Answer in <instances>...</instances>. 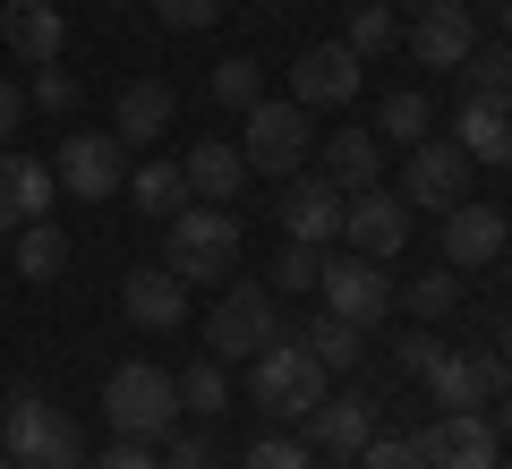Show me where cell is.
Masks as SVG:
<instances>
[{
  "instance_id": "d6986e66",
  "label": "cell",
  "mask_w": 512,
  "mask_h": 469,
  "mask_svg": "<svg viewBox=\"0 0 512 469\" xmlns=\"http://www.w3.org/2000/svg\"><path fill=\"white\" fill-rule=\"evenodd\" d=\"M316 171H325L342 197L384 188V137H376V128H333V137H316Z\"/></svg>"
},
{
  "instance_id": "2e32d148",
  "label": "cell",
  "mask_w": 512,
  "mask_h": 469,
  "mask_svg": "<svg viewBox=\"0 0 512 469\" xmlns=\"http://www.w3.org/2000/svg\"><path fill=\"white\" fill-rule=\"evenodd\" d=\"M495 444H504V435L487 427V410H444L436 427L419 435V461L427 469H495Z\"/></svg>"
},
{
  "instance_id": "5b68a950",
  "label": "cell",
  "mask_w": 512,
  "mask_h": 469,
  "mask_svg": "<svg viewBox=\"0 0 512 469\" xmlns=\"http://www.w3.org/2000/svg\"><path fill=\"white\" fill-rule=\"evenodd\" d=\"M239 154H248V171H265V180H291V171H308V154H316V120H308V103H291V94H265V103L248 111V137H239Z\"/></svg>"
},
{
  "instance_id": "7c38bea8",
  "label": "cell",
  "mask_w": 512,
  "mask_h": 469,
  "mask_svg": "<svg viewBox=\"0 0 512 469\" xmlns=\"http://www.w3.org/2000/svg\"><path fill=\"white\" fill-rule=\"evenodd\" d=\"M359 77H367V60L350 52V43H308V52L291 60V103L342 111V103H359Z\"/></svg>"
},
{
  "instance_id": "ffe728a7",
  "label": "cell",
  "mask_w": 512,
  "mask_h": 469,
  "mask_svg": "<svg viewBox=\"0 0 512 469\" xmlns=\"http://www.w3.org/2000/svg\"><path fill=\"white\" fill-rule=\"evenodd\" d=\"M504 231H512V222L495 214V205H470V197H461L453 214H444V265H453V273L495 265V256H504Z\"/></svg>"
},
{
  "instance_id": "74e56055",
  "label": "cell",
  "mask_w": 512,
  "mask_h": 469,
  "mask_svg": "<svg viewBox=\"0 0 512 469\" xmlns=\"http://www.w3.org/2000/svg\"><path fill=\"white\" fill-rule=\"evenodd\" d=\"M154 18H163L171 35H205V26L222 18V0H154Z\"/></svg>"
},
{
  "instance_id": "f6af8a7d",
  "label": "cell",
  "mask_w": 512,
  "mask_h": 469,
  "mask_svg": "<svg viewBox=\"0 0 512 469\" xmlns=\"http://www.w3.org/2000/svg\"><path fill=\"white\" fill-rule=\"evenodd\" d=\"M0 256H9V222H0Z\"/></svg>"
},
{
  "instance_id": "277c9868",
  "label": "cell",
  "mask_w": 512,
  "mask_h": 469,
  "mask_svg": "<svg viewBox=\"0 0 512 469\" xmlns=\"http://www.w3.org/2000/svg\"><path fill=\"white\" fill-rule=\"evenodd\" d=\"M248 401H256L265 418H291V427L325 401V367L308 359L299 333H282V342H265V350L248 359Z\"/></svg>"
},
{
  "instance_id": "484cf974",
  "label": "cell",
  "mask_w": 512,
  "mask_h": 469,
  "mask_svg": "<svg viewBox=\"0 0 512 469\" xmlns=\"http://www.w3.org/2000/svg\"><path fill=\"white\" fill-rule=\"evenodd\" d=\"M299 342H308V359L325 367V376H342V367H359V350H367V333L350 325V316H333V307H316L308 325H299Z\"/></svg>"
},
{
  "instance_id": "f35d334b",
  "label": "cell",
  "mask_w": 512,
  "mask_h": 469,
  "mask_svg": "<svg viewBox=\"0 0 512 469\" xmlns=\"http://www.w3.org/2000/svg\"><path fill=\"white\" fill-rule=\"evenodd\" d=\"M26 103H35V111H60V120H69V111H77V77L52 60V69H35V94H26Z\"/></svg>"
},
{
  "instance_id": "7a4b0ae2",
  "label": "cell",
  "mask_w": 512,
  "mask_h": 469,
  "mask_svg": "<svg viewBox=\"0 0 512 469\" xmlns=\"http://www.w3.org/2000/svg\"><path fill=\"white\" fill-rule=\"evenodd\" d=\"M0 452L18 469H77L86 461V435L60 410L52 393H9V418H0Z\"/></svg>"
},
{
  "instance_id": "8fae6325",
  "label": "cell",
  "mask_w": 512,
  "mask_h": 469,
  "mask_svg": "<svg viewBox=\"0 0 512 469\" xmlns=\"http://www.w3.org/2000/svg\"><path fill=\"white\" fill-rule=\"evenodd\" d=\"M402 43H410V60H419V69H461V60L478 52V18H470V0H427V9H410Z\"/></svg>"
},
{
  "instance_id": "1f68e13d",
  "label": "cell",
  "mask_w": 512,
  "mask_h": 469,
  "mask_svg": "<svg viewBox=\"0 0 512 469\" xmlns=\"http://www.w3.org/2000/svg\"><path fill=\"white\" fill-rule=\"evenodd\" d=\"M205 94H214V103H222V111H239V120H248V111H256V103H265V69H256V60H248V52H231V60H222V69H214V77H205Z\"/></svg>"
},
{
  "instance_id": "ee69618b",
  "label": "cell",
  "mask_w": 512,
  "mask_h": 469,
  "mask_svg": "<svg viewBox=\"0 0 512 469\" xmlns=\"http://www.w3.org/2000/svg\"><path fill=\"white\" fill-rule=\"evenodd\" d=\"M393 9H427V0H393Z\"/></svg>"
},
{
  "instance_id": "52a82bcc",
  "label": "cell",
  "mask_w": 512,
  "mask_h": 469,
  "mask_svg": "<svg viewBox=\"0 0 512 469\" xmlns=\"http://www.w3.org/2000/svg\"><path fill=\"white\" fill-rule=\"evenodd\" d=\"M52 180H60V197L103 205V197H120V188H128V145L111 137V128H77V137H60Z\"/></svg>"
},
{
  "instance_id": "44dd1931",
  "label": "cell",
  "mask_w": 512,
  "mask_h": 469,
  "mask_svg": "<svg viewBox=\"0 0 512 469\" xmlns=\"http://www.w3.org/2000/svg\"><path fill=\"white\" fill-rule=\"evenodd\" d=\"M171 120H180V94H171L163 77H128L120 111H111V137L120 145H154V137H171Z\"/></svg>"
},
{
  "instance_id": "d4e9b609",
  "label": "cell",
  "mask_w": 512,
  "mask_h": 469,
  "mask_svg": "<svg viewBox=\"0 0 512 469\" xmlns=\"http://www.w3.org/2000/svg\"><path fill=\"white\" fill-rule=\"evenodd\" d=\"M9 265H18V282H60V273H69V231H60L52 214H43V222H18Z\"/></svg>"
},
{
  "instance_id": "5bb4252c",
  "label": "cell",
  "mask_w": 512,
  "mask_h": 469,
  "mask_svg": "<svg viewBox=\"0 0 512 469\" xmlns=\"http://www.w3.org/2000/svg\"><path fill=\"white\" fill-rule=\"evenodd\" d=\"M342 188L325 180V171H291L282 180V239H308V248H333L342 239Z\"/></svg>"
},
{
  "instance_id": "603a6c76",
  "label": "cell",
  "mask_w": 512,
  "mask_h": 469,
  "mask_svg": "<svg viewBox=\"0 0 512 469\" xmlns=\"http://www.w3.org/2000/svg\"><path fill=\"white\" fill-rule=\"evenodd\" d=\"M180 171H188V197H197V205H231L239 180H248V154H239L231 137H197L180 154Z\"/></svg>"
},
{
  "instance_id": "7bdbcfd3",
  "label": "cell",
  "mask_w": 512,
  "mask_h": 469,
  "mask_svg": "<svg viewBox=\"0 0 512 469\" xmlns=\"http://www.w3.org/2000/svg\"><path fill=\"white\" fill-rule=\"evenodd\" d=\"M495 265H504V282H512V231H504V256H495Z\"/></svg>"
},
{
  "instance_id": "836d02e7",
  "label": "cell",
  "mask_w": 512,
  "mask_h": 469,
  "mask_svg": "<svg viewBox=\"0 0 512 469\" xmlns=\"http://www.w3.org/2000/svg\"><path fill=\"white\" fill-rule=\"evenodd\" d=\"M350 469H427V461H419V435H384V427H376Z\"/></svg>"
},
{
  "instance_id": "83f0119b",
  "label": "cell",
  "mask_w": 512,
  "mask_h": 469,
  "mask_svg": "<svg viewBox=\"0 0 512 469\" xmlns=\"http://www.w3.org/2000/svg\"><path fill=\"white\" fill-rule=\"evenodd\" d=\"M222 410H231V367H222L214 350H205V359H197V367L180 376V418H197V427H214Z\"/></svg>"
},
{
  "instance_id": "30bf717a",
  "label": "cell",
  "mask_w": 512,
  "mask_h": 469,
  "mask_svg": "<svg viewBox=\"0 0 512 469\" xmlns=\"http://www.w3.org/2000/svg\"><path fill=\"white\" fill-rule=\"evenodd\" d=\"M504 384H512V359L495 342L444 350V359L427 367V401H436V410H487V401H504Z\"/></svg>"
},
{
  "instance_id": "6da1fadb",
  "label": "cell",
  "mask_w": 512,
  "mask_h": 469,
  "mask_svg": "<svg viewBox=\"0 0 512 469\" xmlns=\"http://www.w3.org/2000/svg\"><path fill=\"white\" fill-rule=\"evenodd\" d=\"M103 418H111V435H120V444H163V435L180 427V376H163L154 359L111 367V384H103Z\"/></svg>"
},
{
  "instance_id": "ab89813d",
  "label": "cell",
  "mask_w": 512,
  "mask_h": 469,
  "mask_svg": "<svg viewBox=\"0 0 512 469\" xmlns=\"http://www.w3.org/2000/svg\"><path fill=\"white\" fill-rule=\"evenodd\" d=\"M393 359H402V376H427V367L444 359V342H427V325H419V333H402V342H393Z\"/></svg>"
},
{
  "instance_id": "f1b7e54d",
  "label": "cell",
  "mask_w": 512,
  "mask_h": 469,
  "mask_svg": "<svg viewBox=\"0 0 512 469\" xmlns=\"http://www.w3.org/2000/svg\"><path fill=\"white\" fill-rule=\"evenodd\" d=\"M376 137H410V145L436 137V103H427V86H393V94H384V103H376Z\"/></svg>"
},
{
  "instance_id": "cb8c5ba5",
  "label": "cell",
  "mask_w": 512,
  "mask_h": 469,
  "mask_svg": "<svg viewBox=\"0 0 512 469\" xmlns=\"http://www.w3.org/2000/svg\"><path fill=\"white\" fill-rule=\"evenodd\" d=\"M453 145L470 163H512V94H470L453 120Z\"/></svg>"
},
{
  "instance_id": "b9f144b4",
  "label": "cell",
  "mask_w": 512,
  "mask_h": 469,
  "mask_svg": "<svg viewBox=\"0 0 512 469\" xmlns=\"http://www.w3.org/2000/svg\"><path fill=\"white\" fill-rule=\"evenodd\" d=\"M495 410H504V418H495V435H512V384H504V401H495Z\"/></svg>"
},
{
  "instance_id": "8992f818",
  "label": "cell",
  "mask_w": 512,
  "mask_h": 469,
  "mask_svg": "<svg viewBox=\"0 0 512 469\" xmlns=\"http://www.w3.org/2000/svg\"><path fill=\"white\" fill-rule=\"evenodd\" d=\"M205 342H214V359H256L265 342H282V307H274V282H222L214 316H205Z\"/></svg>"
},
{
  "instance_id": "7402d4cb",
  "label": "cell",
  "mask_w": 512,
  "mask_h": 469,
  "mask_svg": "<svg viewBox=\"0 0 512 469\" xmlns=\"http://www.w3.org/2000/svg\"><path fill=\"white\" fill-rule=\"evenodd\" d=\"M52 197H60L52 163H35V154H9V145H0V222H9V231H18V222H43V214H52Z\"/></svg>"
},
{
  "instance_id": "4316f807",
  "label": "cell",
  "mask_w": 512,
  "mask_h": 469,
  "mask_svg": "<svg viewBox=\"0 0 512 469\" xmlns=\"http://www.w3.org/2000/svg\"><path fill=\"white\" fill-rule=\"evenodd\" d=\"M128 197H137V214H154V222H171L180 205H197L180 163H137V171H128Z\"/></svg>"
},
{
  "instance_id": "8d00e7d4",
  "label": "cell",
  "mask_w": 512,
  "mask_h": 469,
  "mask_svg": "<svg viewBox=\"0 0 512 469\" xmlns=\"http://www.w3.org/2000/svg\"><path fill=\"white\" fill-rule=\"evenodd\" d=\"M239 469H316V452L299 444V435H265V444H248Z\"/></svg>"
},
{
  "instance_id": "ba28073f",
  "label": "cell",
  "mask_w": 512,
  "mask_h": 469,
  "mask_svg": "<svg viewBox=\"0 0 512 469\" xmlns=\"http://www.w3.org/2000/svg\"><path fill=\"white\" fill-rule=\"evenodd\" d=\"M316 299L333 307V316H350L359 333H376L384 316H393V273L376 265V256H325V273H316Z\"/></svg>"
},
{
  "instance_id": "7dc6e473",
  "label": "cell",
  "mask_w": 512,
  "mask_h": 469,
  "mask_svg": "<svg viewBox=\"0 0 512 469\" xmlns=\"http://www.w3.org/2000/svg\"><path fill=\"white\" fill-rule=\"evenodd\" d=\"M0 469H18V461H9V452H0Z\"/></svg>"
},
{
  "instance_id": "f546056e",
  "label": "cell",
  "mask_w": 512,
  "mask_h": 469,
  "mask_svg": "<svg viewBox=\"0 0 512 469\" xmlns=\"http://www.w3.org/2000/svg\"><path fill=\"white\" fill-rule=\"evenodd\" d=\"M393 299L419 316V325H436V316H453L461 307V273L453 265H436V273H410V282H393Z\"/></svg>"
},
{
  "instance_id": "4fadbf2b",
  "label": "cell",
  "mask_w": 512,
  "mask_h": 469,
  "mask_svg": "<svg viewBox=\"0 0 512 469\" xmlns=\"http://www.w3.org/2000/svg\"><path fill=\"white\" fill-rule=\"evenodd\" d=\"M342 239H350V256L393 265V256L410 248V205L393 197V188H359V197L342 205Z\"/></svg>"
},
{
  "instance_id": "e575fe53",
  "label": "cell",
  "mask_w": 512,
  "mask_h": 469,
  "mask_svg": "<svg viewBox=\"0 0 512 469\" xmlns=\"http://www.w3.org/2000/svg\"><path fill=\"white\" fill-rule=\"evenodd\" d=\"M163 469H214V435H205L197 418H180V427L163 435Z\"/></svg>"
},
{
  "instance_id": "e0dca14e",
  "label": "cell",
  "mask_w": 512,
  "mask_h": 469,
  "mask_svg": "<svg viewBox=\"0 0 512 469\" xmlns=\"http://www.w3.org/2000/svg\"><path fill=\"white\" fill-rule=\"evenodd\" d=\"M120 307H128V325H137V333H180L188 325V282L171 265H137L120 282Z\"/></svg>"
},
{
  "instance_id": "9c48e42d",
  "label": "cell",
  "mask_w": 512,
  "mask_h": 469,
  "mask_svg": "<svg viewBox=\"0 0 512 469\" xmlns=\"http://www.w3.org/2000/svg\"><path fill=\"white\" fill-rule=\"evenodd\" d=\"M470 171H478V163L461 154L453 137H419V145H410V163H402V188H393V197H402L410 214H419V205H427V214H453V205L470 197Z\"/></svg>"
},
{
  "instance_id": "60d3db41",
  "label": "cell",
  "mask_w": 512,
  "mask_h": 469,
  "mask_svg": "<svg viewBox=\"0 0 512 469\" xmlns=\"http://www.w3.org/2000/svg\"><path fill=\"white\" fill-rule=\"evenodd\" d=\"M18 120H26V94H18V86H9V77H0V145L18 137Z\"/></svg>"
},
{
  "instance_id": "3957f363",
  "label": "cell",
  "mask_w": 512,
  "mask_h": 469,
  "mask_svg": "<svg viewBox=\"0 0 512 469\" xmlns=\"http://www.w3.org/2000/svg\"><path fill=\"white\" fill-rule=\"evenodd\" d=\"M163 265L180 282H222L239 265V214L231 205H180L163 222Z\"/></svg>"
},
{
  "instance_id": "ac0fdd59",
  "label": "cell",
  "mask_w": 512,
  "mask_h": 469,
  "mask_svg": "<svg viewBox=\"0 0 512 469\" xmlns=\"http://www.w3.org/2000/svg\"><path fill=\"white\" fill-rule=\"evenodd\" d=\"M0 43H9L26 69H52L60 43H69V18H60V0H0Z\"/></svg>"
},
{
  "instance_id": "d590c367",
  "label": "cell",
  "mask_w": 512,
  "mask_h": 469,
  "mask_svg": "<svg viewBox=\"0 0 512 469\" xmlns=\"http://www.w3.org/2000/svg\"><path fill=\"white\" fill-rule=\"evenodd\" d=\"M461 94H512V43L504 52H470L461 60Z\"/></svg>"
},
{
  "instance_id": "c3c4849f",
  "label": "cell",
  "mask_w": 512,
  "mask_h": 469,
  "mask_svg": "<svg viewBox=\"0 0 512 469\" xmlns=\"http://www.w3.org/2000/svg\"><path fill=\"white\" fill-rule=\"evenodd\" d=\"M111 9H128V0H111Z\"/></svg>"
},
{
  "instance_id": "d6a6232c",
  "label": "cell",
  "mask_w": 512,
  "mask_h": 469,
  "mask_svg": "<svg viewBox=\"0 0 512 469\" xmlns=\"http://www.w3.org/2000/svg\"><path fill=\"white\" fill-rule=\"evenodd\" d=\"M316 273H325V248H308V239H282V256H274V290H316Z\"/></svg>"
},
{
  "instance_id": "4dcf8cb0",
  "label": "cell",
  "mask_w": 512,
  "mask_h": 469,
  "mask_svg": "<svg viewBox=\"0 0 512 469\" xmlns=\"http://www.w3.org/2000/svg\"><path fill=\"white\" fill-rule=\"evenodd\" d=\"M342 43H350L359 60L393 52V43H402V18H393V0H350V26H342Z\"/></svg>"
},
{
  "instance_id": "bcb514c9",
  "label": "cell",
  "mask_w": 512,
  "mask_h": 469,
  "mask_svg": "<svg viewBox=\"0 0 512 469\" xmlns=\"http://www.w3.org/2000/svg\"><path fill=\"white\" fill-rule=\"evenodd\" d=\"M504 35H512V0H504Z\"/></svg>"
},
{
  "instance_id": "9a60e30c",
  "label": "cell",
  "mask_w": 512,
  "mask_h": 469,
  "mask_svg": "<svg viewBox=\"0 0 512 469\" xmlns=\"http://www.w3.org/2000/svg\"><path fill=\"white\" fill-rule=\"evenodd\" d=\"M299 427H308V452H333V461H359V444L376 435V393H359V384H350V393H325L308 418H299Z\"/></svg>"
}]
</instances>
